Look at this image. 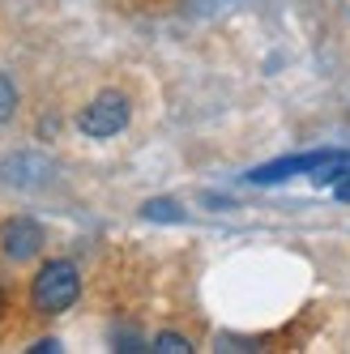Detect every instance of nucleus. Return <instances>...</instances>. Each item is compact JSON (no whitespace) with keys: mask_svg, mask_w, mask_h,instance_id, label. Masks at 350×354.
<instances>
[{"mask_svg":"<svg viewBox=\"0 0 350 354\" xmlns=\"http://www.w3.org/2000/svg\"><path fill=\"white\" fill-rule=\"evenodd\" d=\"M77 295H82V277H77V265H68V261L43 265L39 277H35V290H30L35 312H47V316L73 308V303H77Z\"/></svg>","mask_w":350,"mask_h":354,"instance_id":"obj_1","label":"nucleus"},{"mask_svg":"<svg viewBox=\"0 0 350 354\" xmlns=\"http://www.w3.org/2000/svg\"><path fill=\"white\" fill-rule=\"evenodd\" d=\"M77 124H82V133L86 137H116L124 124H129V98L124 94H116V90H107V94H98L94 103L77 115Z\"/></svg>","mask_w":350,"mask_h":354,"instance_id":"obj_2","label":"nucleus"},{"mask_svg":"<svg viewBox=\"0 0 350 354\" xmlns=\"http://www.w3.org/2000/svg\"><path fill=\"white\" fill-rule=\"evenodd\" d=\"M324 154H295V158H278V162H265V167H257L248 180L252 184H282V180H291V175H304V171H312L316 162H320Z\"/></svg>","mask_w":350,"mask_h":354,"instance_id":"obj_3","label":"nucleus"},{"mask_svg":"<svg viewBox=\"0 0 350 354\" xmlns=\"http://www.w3.org/2000/svg\"><path fill=\"white\" fill-rule=\"evenodd\" d=\"M0 239H5V252H9L13 261H26V257H35V252H39L43 231H39L35 222H26V218H13V222L5 226V235H0Z\"/></svg>","mask_w":350,"mask_h":354,"instance_id":"obj_4","label":"nucleus"},{"mask_svg":"<svg viewBox=\"0 0 350 354\" xmlns=\"http://www.w3.org/2000/svg\"><path fill=\"white\" fill-rule=\"evenodd\" d=\"M350 175V154L346 149H329V154H324L316 167H312V184H338V180H346Z\"/></svg>","mask_w":350,"mask_h":354,"instance_id":"obj_5","label":"nucleus"},{"mask_svg":"<svg viewBox=\"0 0 350 354\" xmlns=\"http://www.w3.org/2000/svg\"><path fill=\"white\" fill-rule=\"evenodd\" d=\"M145 218H158V222H180L184 214L175 209L171 201H149V205H145Z\"/></svg>","mask_w":350,"mask_h":354,"instance_id":"obj_6","label":"nucleus"},{"mask_svg":"<svg viewBox=\"0 0 350 354\" xmlns=\"http://www.w3.org/2000/svg\"><path fill=\"white\" fill-rule=\"evenodd\" d=\"M154 350H158V354H188L192 346H188V342H184L180 333H158V342H154Z\"/></svg>","mask_w":350,"mask_h":354,"instance_id":"obj_7","label":"nucleus"},{"mask_svg":"<svg viewBox=\"0 0 350 354\" xmlns=\"http://www.w3.org/2000/svg\"><path fill=\"white\" fill-rule=\"evenodd\" d=\"M13 111V86L5 82V77H0V120H5Z\"/></svg>","mask_w":350,"mask_h":354,"instance_id":"obj_8","label":"nucleus"}]
</instances>
